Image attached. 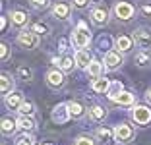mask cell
<instances>
[{
  "label": "cell",
  "mask_w": 151,
  "mask_h": 145,
  "mask_svg": "<svg viewBox=\"0 0 151 145\" xmlns=\"http://www.w3.org/2000/svg\"><path fill=\"white\" fill-rule=\"evenodd\" d=\"M16 81H14L12 74H8V72H2V75H0V93H2V97H8L12 91H16Z\"/></svg>",
  "instance_id": "cell-19"
},
{
  "label": "cell",
  "mask_w": 151,
  "mask_h": 145,
  "mask_svg": "<svg viewBox=\"0 0 151 145\" xmlns=\"http://www.w3.org/2000/svg\"><path fill=\"white\" fill-rule=\"evenodd\" d=\"M0 130H2V136L4 137H12L14 134L19 130L18 128V120H14L12 116H4V118H2V128H0Z\"/></svg>",
  "instance_id": "cell-21"
},
{
  "label": "cell",
  "mask_w": 151,
  "mask_h": 145,
  "mask_svg": "<svg viewBox=\"0 0 151 145\" xmlns=\"http://www.w3.org/2000/svg\"><path fill=\"white\" fill-rule=\"evenodd\" d=\"M89 6H91L89 0H72V8L78 10V12H83V10H87Z\"/></svg>",
  "instance_id": "cell-35"
},
{
  "label": "cell",
  "mask_w": 151,
  "mask_h": 145,
  "mask_svg": "<svg viewBox=\"0 0 151 145\" xmlns=\"http://www.w3.org/2000/svg\"><path fill=\"white\" fill-rule=\"evenodd\" d=\"M29 2V6H31L33 10H37V12H43V10L50 8V0H27Z\"/></svg>",
  "instance_id": "cell-33"
},
{
  "label": "cell",
  "mask_w": 151,
  "mask_h": 145,
  "mask_svg": "<svg viewBox=\"0 0 151 145\" xmlns=\"http://www.w3.org/2000/svg\"><path fill=\"white\" fill-rule=\"evenodd\" d=\"M134 45L139 50H149L151 48V27H136V31L132 33Z\"/></svg>",
  "instance_id": "cell-10"
},
{
  "label": "cell",
  "mask_w": 151,
  "mask_h": 145,
  "mask_svg": "<svg viewBox=\"0 0 151 145\" xmlns=\"http://www.w3.org/2000/svg\"><path fill=\"white\" fill-rule=\"evenodd\" d=\"M58 50L62 54H66V50H68V41L66 39H60V43H58Z\"/></svg>",
  "instance_id": "cell-37"
},
{
  "label": "cell",
  "mask_w": 151,
  "mask_h": 145,
  "mask_svg": "<svg viewBox=\"0 0 151 145\" xmlns=\"http://www.w3.org/2000/svg\"><path fill=\"white\" fill-rule=\"evenodd\" d=\"M87 116H89V120L101 124V122H105V118L109 116V110L105 108L103 105H91L87 108Z\"/></svg>",
  "instance_id": "cell-15"
},
{
  "label": "cell",
  "mask_w": 151,
  "mask_h": 145,
  "mask_svg": "<svg viewBox=\"0 0 151 145\" xmlns=\"http://www.w3.org/2000/svg\"><path fill=\"white\" fill-rule=\"evenodd\" d=\"M95 136L105 141H114V130H111V128H97Z\"/></svg>",
  "instance_id": "cell-31"
},
{
  "label": "cell",
  "mask_w": 151,
  "mask_h": 145,
  "mask_svg": "<svg viewBox=\"0 0 151 145\" xmlns=\"http://www.w3.org/2000/svg\"><path fill=\"white\" fill-rule=\"evenodd\" d=\"M72 4H68V2H54L52 6H50V16H52L54 19H58V22H68V19L72 18Z\"/></svg>",
  "instance_id": "cell-11"
},
{
  "label": "cell",
  "mask_w": 151,
  "mask_h": 145,
  "mask_svg": "<svg viewBox=\"0 0 151 145\" xmlns=\"http://www.w3.org/2000/svg\"><path fill=\"white\" fill-rule=\"evenodd\" d=\"M10 56H12V48H10V45L6 41H2V45H0V62L6 64L10 60Z\"/></svg>",
  "instance_id": "cell-32"
},
{
  "label": "cell",
  "mask_w": 151,
  "mask_h": 145,
  "mask_svg": "<svg viewBox=\"0 0 151 145\" xmlns=\"http://www.w3.org/2000/svg\"><path fill=\"white\" fill-rule=\"evenodd\" d=\"M52 122L56 124H64L68 118H70V112H68V103H58L52 108V114H50Z\"/></svg>",
  "instance_id": "cell-16"
},
{
  "label": "cell",
  "mask_w": 151,
  "mask_h": 145,
  "mask_svg": "<svg viewBox=\"0 0 151 145\" xmlns=\"http://www.w3.org/2000/svg\"><path fill=\"white\" fill-rule=\"evenodd\" d=\"M41 145H54V143H52V141H43Z\"/></svg>",
  "instance_id": "cell-42"
},
{
  "label": "cell",
  "mask_w": 151,
  "mask_h": 145,
  "mask_svg": "<svg viewBox=\"0 0 151 145\" xmlns=\"http://www.w3.org/2000/svg\"><path fill=\"white\" fill-rule=\"evenodd\" d=\"M111 10L105 8V6H93V8L89 10V19L93 23L95 27H105L109 22H111Z\"/></svg>",
  "instance_id": "cell-9"
},
{
  "label": "cell",
  "mask_w": 151,
  "mask_h": 145,
  "mask_svg": "<svg viewBox=\"0 0 151 145\" xmlns=\"http://www.w3.org/2000/svg\"><path fill=\"white\" fill-rule=\"evenodd\" d=\"M23 101H25V99H23L22 91H12L8 97H4V106L8 110H16V112H18V108L22 106Z\"/></svg>",
  "instance_id": "cell-17"
},
{
  "label": "cell",
  "mask_w": 151,
  "mask_h": 145,
  "mask_svg": "<svg viewBox=\"0 0 151 145\" xmlns=\"http://www.w3.org/2000/svg\"><path fill=\"white\" fill-rule=\"evenodd\" d=\"M10 18L8 16H2V33H6V31H8V27H10Z\"/></svg>",
  "instance_id": "cell-38"
},
{
  "label": "cell",
  "mask_w": 151,
  "mask_h": 145,
  "mask_svg": "<svg viewBox=\"0 0 151 145\" xmlns=\"http://www.w3.org/2000/svg\"><path fill=\"white\" fill-rule=\"evenodd\" d=\"M18 114L19 116H31L33 118V116H35V105H33V101H27L25 99V101L22 103V106L18 108Z\"/></svg>",
  "instance_id": "cell-27"
},
{
  "label": "cell",
  "mask_w": 151,
  "mask_h": 145,
  "mask_svg": "<svg viewBox=\"0 0 151 145\" xmlns=\"http://www.w3.org/2000/svg\"><path fill=\"white\" fill-rule=\"evenodd\" d=\"M145 103H147V105L151 106V87H149V89L145 91Z\"/></svg>",
  "instance_id": "cell-40"
},
{
  "label": "cell",
  "mask_w": 151,
  "mask_h": 145,
  "mask_svg": "<svg viewBox=\"0 0 151 145\" xmlns=\"http://www.w3.org/2000/svg\"><path fill=\"white\" fill-rule=\"evenodd\" d=\"M139 14H142L143 18L151 19V4H142V6H139Z\"/></svg>",
  "instance_id": "cell-36"
},
{
  "label": "cell",
  "mask_w": 151,
  "mask_h": 145,
  "mask_svg": "<svg viewBox=\"0 0 151 145\" xmlns=\"http://www.w3.org/2000/svg\"><path fill=\"white\" fill-rule=\"evenodd\" d=\"M70 45L74 48H78V50L87 48L91 45V31H89L85 22H78V25L74 27V31H72V35H70Z\"/></svg>",
  "instance_id": "cell-2"
},
{
  "label": "cell",
  "mask_w": 151,
  "mask_h": 145,
  "mask_svg": "<svg viewBox=\"0 0 151 145\" xmlns=\"http://www.w3.org/2000/svg\"><path fill=\"white\" fill-rule=\"evenodd\" d=\"M10 22H12V27H16L18 31H23L27 29V25H29V22H31V16H29V12L23 8H12L8 14Z\"/></svg>",
  "instance_id": "cell-8"
},
{
  "label": "cell",
  "mask_w": 151,
  "mask_h": 145,
  "mask_svg": "<svg viewBox=\"0 0 151 145\" xmlns=\"http://www.w3.org/2000/svg\"><path fill=\"white\" fill-rule=\"evenodd\" d=\"M114 48L118 50V52H122V54L132 52L134 39H132V37H128V35H116L114 37Z\"/></svg>",
  "instance_id": "cell-14"
},
{
  "label": "cell",
  "mask_w": 151,
  "mask_h": 145,
  "mask_svg": "<svg viewBox=\"0 0 151 145\" xmlns=\"http://www.w3.org/2000/svg\"><path fill=\"white\" fill-rule=\"evenodd\" d=\"M112 16L118 19L120 23H130L136 19V14L139 12L136 6L130 2V0H116L114 4H112Z\"/></svg>",
  "instance_id": "cell-1"
},
{
  "label": "cell",
  "mask_w": 151,
  "mask_h": 145,
  "mask_svg": "<svg viewBox=\"0 0 151 145\" xmlns=\"http://www.w3.org/2000/svg\"><path fill=\"white\" fill-rule=\"evenodd\" d=\"M134 64L139 70H147L151 68V50H138L134 54Z\"/></svg>",
  "instance_id": "cell-20"
},
{
  "label": "cell",
  "mask_w": 151,
  "mask_h": 145,
  "mask_svg": "<svg viewBox=\"0 0 151 145\" xmlns=\"http://www.w3.org/2000/svg\"><path fill=\"white\" fill-rule=\"evenodd\" d=\"M50 64H52L54 68H58V66H60V56H52V58H50Z\"/></svg>",
  "instance_id": "cell-39"
},
{
  "label": "cell",
  "mask_w": 151,
  "mask_h": 145,
  "mask_svg": "<svg viewBox=\"0 0 151 145\" xmlns=\"http://www.w3.org/2000/svg\"><path fill=\"white\" fill-rule=\"evenodd\" d=\"M29 29L33 31V33H37V35H49L50 33V27L47 25V23H43V22H35V23H31V27Z\"/></svg>",
  "instance_id": "cell-30"
},
{
  "label": "cell",
  "mask_w": 151,
  "mask_h": 145,
  "mask_svg": "<svg viewBox=\"0 0 151 145\" xmlns=\"http://www.w3.org/2000/svg\"><path fill=\"white\" fill-rule=\"evenodd\" d=\"M68 112H70V118H74V120H81L87 116V108H85V105L80 99L68 101Z\"/></svg>",
  "instance_id": "cell-12"
},
{
  "label": "cell",
  "mask_w": 151,
  "mask_h": 145,
  "mask_svg": "<svg viewBox=\"0 0 151 145\" xmlns=\"http://www.w3.org/2000/svg\"><path fill=\"white\" fill-rule=\"evenodd\" d=\"M111 85H112V81L107 79L105 75H101V78H97V79H91V91L97 93V95H107Z\"/></svg>",
  "instance_id": "cell-18"
},
{
  "label": "cell",
  "mask_w": 151,
  "mask_h": 145,
  "mask_svg": "<svg viewBox=\"0 0 151 145\" xmlns=\"http://www.w3.org/2000/svg\"><path fill=\"white\" fill-rule=\"evenodd\" d=\"M124 91V87H122V83H120V81H112V85H111V89H109V93H107V97L109 99H114L116 95H120V93Z\"/></svg>",
  "instance_id": "cell-34"
},
{
  "label": "cell",
  "mask_w": 151,
  "mask_h": 145,
  "mask_svg": "<svg viewBox=\"0 0 151 145\" xmlns=\"http://www.w3.org/2000/svg\"><path fill=\"white\" fill-rule=\"evenodd\" d=\"M103 70H105L103 62H101V60H93L85 72H87V75H89L91 79H97V78H101V75H103Z\"/></svg>",
  "instance_id": "cell-26"
},
{
  "label": "cell",
  "mask_w": 151,
  "mask_h": 145,
  "mask_svg": "<svg viewBox=\"0 0 151 145\" xmlns=\"http://www.w3.org/2000/svg\"><path fill=\"white\" fill-rule=\"evenodd\" d=\"M74 145H97V137L89 136V134H81L74 139Z\"/></svg>",
  "instance_id": "cell-29"
},
{
  "label": "cell",
  "mask_w": 151,
  "mask_h": 145,
  "mask_svg": "<svg viewBox=\"0 0 151 145\" xmlns=\"http://www.w3.org/2000/svg\"><path fill=\"white\" fill-rule=\"evenodd\" d=\"M16 75H18V79H22V81L29 83V81H33V78H35V72H33L31 66H27V64H19Z\"/></svg>",
  "instance_id": "cell-24"
},
{
  "label": "cell",
  "mask_w": 151,
  "mask_h": 145,
  "mask_svg": "<svg viewBox=\"0 0 151 145\" xmlns=\"http://www.w3.org/2000/svg\"><path fill=\"white\" fill-rule=\"evenodd\" d=\"M14 145H37V143H35V137H33V134L22 132L19 136H16V139H14Z\"/></svg>",
  "instance_id": "cell-28"
},
{
  "label": "cell",
  "mask_w": 151,
  "mask_h": 145,
  "mask_svg": "<svg viewBox=\"0 0 151 145\" xmlns=\"http://www.w3.org/2000/svg\"><path fill=\"white\" fill-rule=\"evenodd\" d=\"M101 2H103V0H89V4H91V6H101Z\"/></svg>",
  "instance_id": "cell-41"
},
{
  "label": "cell",
  "mask_w": 151,
  "mask_h": 145,
  "mask_svg": "<svg viewBox=\"0 0 151 145\" xmlns=\"http://www.w3.org/2000/svg\"><path fill=\"white\" fill-rule=\"evenodd\" d=\"M16 43H18V47L25 48V50H35V48L41 45V37L37 35V33H33L31 29H23V31L18 33Z\"/></svg>",
  "instance_id": "cell-7"
},
{
  "label": "cell",
  "mask_w": 151,
  "mask_h": 145,
  "mask_svg": "<svg viewBox=\"0 0 151 145\" xmlns=\"http://www.w3.org/2000/svg\"><path fill=\"white\" fill-rule=\"evenodd\" d=\"M60 70L64 72V74H72V72H74V68H78L76 66V58L72 56V54H62V56H60Z\"/></svg>",
  "instance_id": "cell-25"
},
{
  "label": "cell",
  "mask_w": 151,
  "mask_h": 145,
  "mask_svg": "<svg viewBox=\"0 0 151 145\" xmlns=\"http://www.w3.org/2000/svg\"><path fill=\"white\" fill-rule=\"evenodd\" d=\"M74 58H76V66H78V70H87L89 64L95 60L93 54L89 52L87 48H81V50H76L74 52Z\"/></svg>",
  "instance_id": "cell-13"
},
{
  "label": "cell",
  "mask_w": 151,
  "mask_h": 145,
  "mask_svg": "<svg viewBox=\"0 0 151 145\" xmlns=\"http://www.w3.org/2000/svg\"><path fill=\"white\" fill-rule=\"evenodd\" d=\"M18 128L22 130V132H25V134H33L37 130V122H35V118H31V116H19L18 118Z\"/></svg>",
  "instance_id": "cell-23"
},
{
  "label": "cell",
  "mask_w": 151,
  "mask_h": 145,
  "mask_svg": "<svg viewBox=\"0 0 151 145\" xmlns=\"http://www.w3.org/2000/svg\"><path fill=\"white\" fill-rule=\"evenodd\" d=\"M112 103H114V105H120V106H130V108H132V106L136 105V95H134L132 91H122L120 95H116L114 99H112Z\"/></svg>",
  "instance_id": "cell-22"
},
{
  "label": "cell",
  "mask_w": 151,
  "mask_h": 145,
  "mask_svg": "<svg viewBox=\"0 0 151 145\" xmlns=\"http://www.w3.org/2000/svg\"><path fill=\"white\" fill-rule=\"evenodd\" d=\"M103 66H105V70L109 72H116L122 68V64H124V54L118 52L116 48H109L107 52L103 54Z\"/></svg>",
  "instance_id": "cell-6"
},
{
  "label": "cell",
  "mask_w": 151,
  "mask_h": 145,
  "mask_svg": "<svg viewBox=\"0 0 151 145\" xmlns=\"http://www.w3.org/2000/svg\"><path fill=\"white\" fill-rule=\"evenodd\" d=\"M130 118L136 126H151V106L149 105H134L130 108Z\"/></svg>",
  "instance_id": "cell-4"
},
{
  "label": "cell",
  "mask_w": 151,
  "mask_h": 145,
  "mask_svg": "<svg viewBox=\"0 0 151 145\" xmlns=\"http://www.w3.org/2000/svg\"><path fill=\"white\" fill-rule=\"evenodd\" d=\"M66 74H64L60 68H50L49 72H47V75H45V83H47V87L52 89V91H60V89L66 87Z\"/></svg>",
  "instance_id": "cell-5"
},
{
  "label": "cell",
  "mask_w": 151,
  "mask_h": 145,
  "mask_svg": "<svg viewBox=\"0 0 151 145\" xmlns=\"http://www.w3.org/2000/svg\"><path fill=\"white\" fill-rule=\"evenodd\" d=\"M112 130H114V141L118 145H128L136 137V128L130 122H118Z\"/></svg>",
  "instance_id": "cell-3"
}]
</instances>
